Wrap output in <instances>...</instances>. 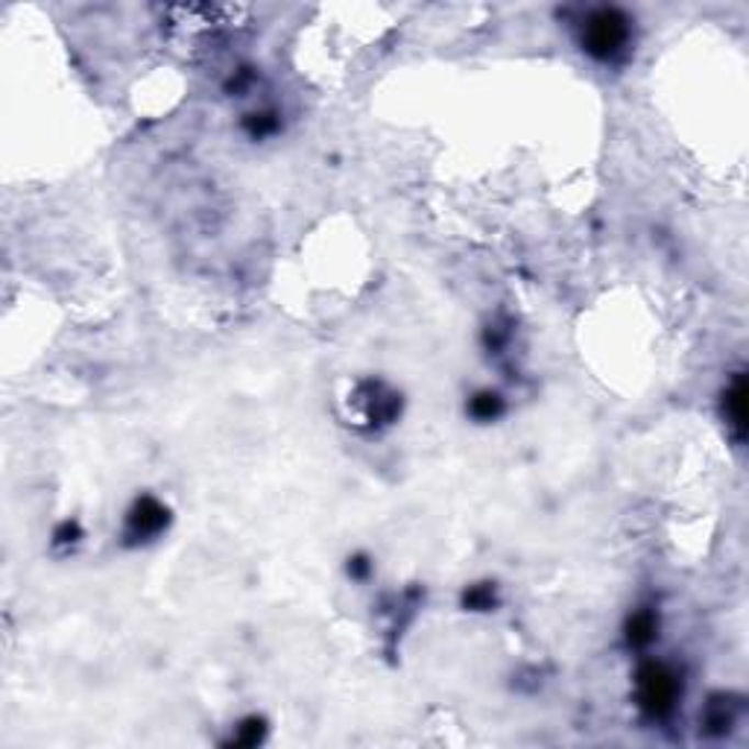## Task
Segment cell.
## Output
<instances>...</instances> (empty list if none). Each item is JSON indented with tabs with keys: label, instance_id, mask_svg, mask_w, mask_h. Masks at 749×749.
<instances>
[{
	"label": "cell",
	"instance_id": "cell-2",
	"mask_svg": "<svg viewBox=\"0 0 749 749\" xmlns=\"http://www.w3.org/2000/svg\"><path fill=\"white\" fill-rule=\"evenodd\" d=\"M673 697H677V682L664 668L653 664L641 673V700L650 712H656V715L668 712L673 706Z\"/></svg>",
	"mask_w": 749,
	"mask_h": 749
},
{
	"label": "cell",
	"instance_id": "cell-1",
	"mask_svg": "<svg viewBox=\"0 0 749 749\" xmlns=\"http://www.w3.org/2000/svg\"><path fill=\"white\" fill-rule=\"evenodd\" d=\"M629 38L627 18L615 12V9H601L589 18V26H585V51L594 53L597 59H612L615 53L624 51V44Z\"/></svg>",
	"mask_w": 749,
	"mask_h": 749
}]
</instances>
